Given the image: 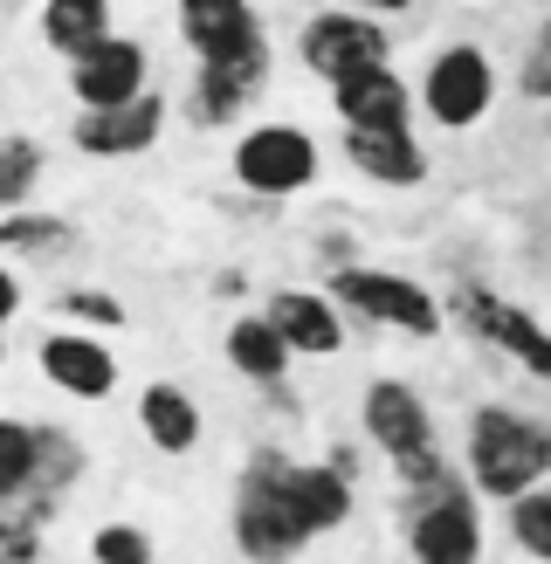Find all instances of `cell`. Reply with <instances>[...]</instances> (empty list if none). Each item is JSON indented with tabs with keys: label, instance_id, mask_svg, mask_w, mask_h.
<instances>
[{
	"label": "cell",
	"instance_id": "cell-13",
	"mask_svg": "<svg viewBox=\"0 0 551 564\" xmlns=\"http://www.w3.org/2000/svg\"><path fill=\"white\" fill-rule=\"evenodd\" d=\"M331 110L345 118V131H413L421 97H413L407 76L386 63V69L352 76V83H331Z\"/></svg>",
	"mask_w": 551,
	"mask_h": 564
},
{
	"label": "cell",
	"instance_id": "cell-12",
	"mask_svg": "<svg viewBox=\"0 0 551 564\" xmlns=\"http://www.w3.org/2000/svg\"><path fill=\"white\" fill-rule=\"evenodd\" d=\"M165 131V97H138V104H118V110H83V118L69 124V145L83 159H138L152 152Z\"/></svg>",
	"mask_w": 551,
	"mask_h": 564
},
{
	"label": "cell",
	"instance_id": "cell-14",
	"mask_svg": "<svg viewBox=\"0 0 551 564\" xmlns=\"http://www.w3.org/2000/svg\"><path fill=\"white\" fill-rule=\"evenodd\" d=\"M269 83V42L248 55H220V63L193 69V124H235Z\"/></svg>",
	"mask_w": 551,
	"mask_h": 564
},
{
	"label": "cell",
	"instance_id": "cell-30",
	"mask_svg": "<svg viewBox=\"0 0 551 564\" xmlns=\"http://www.w3.org/2000/svg\"><path fill=\"white\" fill-rule=\"evenodd\" d=\"M21 303H28V296H21V275H14L8 262H0V330H8V324L21 317Z\"/></svg>",
	"mask_w": 551,
	"mask_h": 564
},
{
	"label": "cell",
	"instance_id": "cell-17",
	"mask_svg": "<svg viewBox=\"0 0 551 564\" xmlns=\"http://www.w3.org/2000/svg\"><path fill=\"white\" fill-rule=\"evenodd\" d=\"M201 406H193V392L173 386V379H152L145 392H138V434H145L159 455H193L201 447Z\"/></svg>",
	"mask_w": 551,
	"mask_h": 564
},
{
	"label": "cell",
	"instance_id": "cell-28",
	"mask_svg": "<svg viewBox=\"0 0 551 564\" xmlns=\"http://www.w3.org/2000/svg\"><path fill=\"white\" fill-rule=\"evenodd\" d=\"M90 564H159V551H152V538L138 523H97Z\"/></svg>",
	"mask_w": 551,
	"mask_h": 564
},
{
	"label": "cell",
	"instance_id": "cell-16",
	"mask_svg": "<svg viewBox=\"0 0 551 564\" xmlns=\"http://www.w3.org/2000/svg\"><path fill=\"white\" fill-rule=\"evenodd\" d=\"M262 317L276 324V337L296 351V358H331V351H345V317H338V303L317 296V290H276L262 303Z\"/></svg>",
	"mask_w": 551,
	"mask_h": 564
},
{
	"label": "cell",
	"instance_id": "cell-20",
	"mask_svg": "<svg viewBox=\"0 0 551 564\" xmlns=\"http://www.w3.org/2000/svg\"><path fill=\"white\" fill-rule=\"evenodd\" d=\"M35 489H42V420L0 413V510L35 502Z\"/></svg>",
	"mask_w": 551,
	"mask_h": 564
},
{
	"label": "cell",
	"instance_id": "cell-18",
	"mask_svg": "<svg viewBox=\"0 0 551 564\" xmlns=\"http://www.w3.org/2000/svg\"><path fill=\"white\" fill-rule=\"evenodd\" d=\"M345 159L379 186H421L428 180V152L413 131H345Z\"/></svg>",
	"mask_w": 551,
	"mask_h": 564
},
{
	"label": "cell",
	"instance_id": "cell-1",
	"mask_svg": "<svg viewBox=\"0 0 551 564\" xmlns=\"http://www.w3.org/2000/svg\"><path fill=\"white\" fill-rule=\"evenodd\" d=\"M462 468L476 496L517 502L523 489L551 482V427L517 406H476L468 413V441H462Z\"/></svg>",
	"mask_w": 551,
	"mask_h": 564
},
{
	"label": "cell",
	"instance_id": "cell-10",
	"mask_svg": "<svg viewBox=\"0 0 551 564\" xmlns=\"http://www.w3.org/2000/svg\"><path fill=\"white\" fill-rule=\"evenodd\" d=\"M35 365L55 392H69V400H110L118 392V351L104 345V337L76 330V324H55L42 345H35Z\"/></svg>",
	"mask_w": 551,
	"mask_h": 564
},
{
	"label": "cell",
	"instance_id": "cell-7",
	"mask_svg": "<svg viewBox=\"0 0 551 564\" xmlns=\"http://www.w3.org/2000/svg\"><path fill=\"white\" fill-rule=\"evenodd\" d=\"M421 118L441 124V131H476L489 118V104H496V63L476 48V42H449V48H434L428 55V69H421Z\"/></svg>",
	"mask_w": 551,
	"mask_h": 564
},
{
	"label": "cell",
	"instance_id": "cell-6",
	"mask_svg": "<svg viewBox=\"0 0 551 564\" xmlns=\"http://www.w3.org/2000/svg\"><path fill=\"white\" fill-rule=\"evenodd\" d=\"M296 63L317 83H352V76L393 63V35H386V21L358 14V8H324L296 28Z\"/></svg>",
	"mask_w": 551,
	"mask_h": 564
},
{
	"label": "cell",
	"instance_id": "cell-23",
	"mask_svg": "<svg viewBox=\"0 0 551 564\" xmlns=\"http://www.w3.org/2000/svg\"><path fill=\"white\" fill-rule=\"evenodd\" d=\"M69 248V220L55 214H0V256H63Z\"/></svg>",
	"mask_w": 551,
	"mask_h": 564
},
{
	"label": "cell",
	"instance_id": "cell-11",
	"mask_svg": "<svg viewBox=\"0 0 551 564\" xmlns=\"http://www.w3.org/2000/svg\"><path fill=\"white\" fill-rule=\"evenodd\" d=\"M145 76H152L145 42L110 35V42H97L90 55H76V63H69V90H76L83 110H118V104H138V97L152 90Z\"/></svg>",
	"mask_w": 551,
	"mask_h": 564
},
{
	"label": "cell",
	"instance_id": "cell-2",
	"mask_svg": "<svg viewBox=\"0 0 551 564\" xmlns=\"http://www.w3.org/2000/svg\"><path fill=\"white\" fill-rule=\"evenodd\" d=\"M228 530H235V544H241L248 564H290L303 544H311V523H303L296 496H290V455L262 447V455L241 468Z\"/></svg>",
	"mask_w": 551,
	"mask_h": 564
},
{
	"label": "cell",
	"instance_id": "cell-25",
	"mask_svg": "<svg viewBox=\"0 0 551 564\" xmlns=\"http://www.w3.org/2000/svg\"><path fill=\"white\" fill-rule=\"evenodd\" d=\"M510 544L531 557V564H551V482L523 489L510 502Z\"/></svg>",
	"mask_w": 551,
	"mask_h": 564
},
{
	"label": "cell",
	"instance_id": "cell-8",
	"mask_svg": "<svg viewBox=\"0 0 551 564\" xmlns=\"http://www.w3.org/2000/svg\"><path fill=\"white\" fill-rule=\"evenodd\" d=\"M317 138L303 124H256L235 138V159L228 173L241 193H256V200H290V193H303L317 180Z\"/></svg>",
	"mask_w": 551,
	"mask_h": 564
},
{
	"label": "cell",
	"instance_id": "cell-21",
	"mask_svg": "<svg viewBox=\"0 0 551 564\" xmlns=\"http://www.w3.org/2000/svg\"><path fill=\"white\" fill-rule=\"evenodd\" d=\"M118 28H110V0H42V42L55 55H90L97 42H110Z\"/></svg>",
	"mask_w": 551,
	"mask_h": 564
},
{
	"label": "cell",
	"instance_id": "cell-32",
	"mask_svg": "<svg viewBox=\"0 0 551 564\" xmlns=\"http://www.w3.org/2000/svg\"><path fill=\"white\" fill-rule=\"evenodd\" d=\"M538 42H544V48H551V21H544V35H538Z\"/></svg>",
	"mask_w": 551,
	"mask_h": 564
},
{
	"label": "cell",
	"instance_id": "cell-19",
	"mask_svg": "<svg viewBox=\"0 0 551 564\" xmlns=\"http://www.w3.org/2000/svg\"><path fill=\"white\" fill-rule=\"evenodd\" d=\"M220 351H228V365L248 379V386H283V372H290V345L276 337V324L269 317H235L228 324V337H220Z\"/></svg>",
	"mask_w": 551,
	"mask_h": 564
},
{
	"label": "cell",
	"instance_id": "cell-9",
	"mask_svg": "<svg viewBox=\"0 0 551 564\" xmlns=\"http://www.w3.org/2000/svg\"><path fill=\"white\" fill-rule=\"evenodd\" d=\"M455 317L476 330L489 351H504L523 379L551 386V330L531 317V310H517L510 296H496L489 282H462V290H455Z\"/></svg>",
	"mask_w": 551,
	"mask_h": 564
},
{
	"label": "cell",
	"instance_id": "cell-15",
	"mask_svg": "<svg viewBox=\"0 0 551 564\" xmlns=\"http://www.w3.org/2000/svg\"><path fill=\"white\" fill-rule=\"evenodd\" d=\"M180 8V42L201 55V63H220V55H248L262 48V21L248 0H173Z\"/></svg>",
	"mask_w": 551,
	"mask_h": 564
},
{
	"label": "cell",
	"instance_id": "cell-24",
	"mask_svg": "<svg viewBox=\"0 0 551 564\" xmlns=\"http://www.w3.org/2000/svg\"><path fill=\"white\" fill-rule=\"evenodd\" d=\"M42 186V145L35 138H0V214H21Z\"/></svg>",
	"mask_w": 551,
	"mask_h": 564
},
{
	"label": "cell",
	"instance_id": "cell-26",
	"mask_svg": "<svg viewBox=\"0 0 551 564\" xmlns=\"http://www.w3.org/2000/svg\"><path fill=\"white\" fill-rule=\"evenodd\" d=\"M42 538H48V510H42V502H14V510H0V564H35Z\"/></svg>",
	"mask_w": 551,
	"mask_h": 564
},
{
	"label": "cell",
	"instance_id": "cell-31",
	"mask_svg": "<svg viewBox=\"0 0 551 564\" xmlns=\"http://www.w3.org/2000/svg\"><path fill=\"white\" fill-rule=\"evenodd\" d=\"M345 8L372 14V21H393V14H407V8H413V0H345Z\"/></svg>",
	"mask_w": 551,
	"mask_h": 564
},
{
	"label": "cell",
	"instance_id": "cell-4",
	"mask_svg": "<svg viewBox=\"0 0 551 564\" xmlns=\"http://www.w3.org/2000/svg\"><path fill=\"white\" fill-rule=\"evenodd\" d=\"M358 427H366V441L386 455V468L400 475V489L407 482H428V475L441 468L434 413H428V400L407 379H372L366 400H358Z\"/></svg>",
	"mask_w": 551,
	"mask_h": 564
},
{
	"label": "cell",
	"instance_id": "cell-22",
	"mask_svg": "<svg viewBox=\"0 0 551 564\" xmlns=\"http://www.w3.org/2000/svg\"><path fill=\"white\" fill-rule=\"evenodd\" d=\"M76 482H83V441L69 427H48V420H42V489H35V502L55 517Z\"/></svg>",
	"mask_w": 551,
	"mask_h": 564
},
{
	"label": "cell",
	"instance_id": "cell-29",
	"mask_svg": "<svg viewBox=\"0 0 551 564\" xmlns=\"http://www.w3.org/2000/svg\"><path fill=\"white\" fill-rule=\"evenodd\" d=\"M523 97H538V104L551 97V48H544V42H538L531 63H523Z\"/></svg>",
	"mask_w": 551,
	"mask_h": 564
},
{
	"label": "cell",
	"instance_id": "cell-33",
	"mask_svg": "<svg viewBox=\"0 0 551 564\" xmlns=\"http://www.w3.org/2000/svg\"><path fill=\"white\" fill-rule=\"evenodd\" d=\"M0 365H8V337H0Z\"/></svg>",
	"mask_w": 551,
	"mask_h": 564
},
{
	"label": "cell",
	"instance_id": "cell-3",
	"mask_svg": "<svg viewBox=\"0 0 551 564\" xmlns=\"http://www.w3.org/2000/svg\"><path fill=\"white\" fill-rule=\"evenodd\" d=\"M407 551H413V564H483L476 489L449 462L428 482H407Z\"/></svg>",
	"mask_w": 551,
	"mask_h": 564
},
{
	"label": "cell",
	"instance_id": "cell-27",
	"mask_svg": "<svg viewBox=\"0 0 551 564\" xmlns=\"http://www.w3.org/2000/svg\"><path fill=\"white\" fill-rule=\"evenodd\" d=\"M55 317L76 330H125V303L110 290H63L55 296Z\"/></svg>",
	"mask_w": 551,
	"mask_h": 564
},
{
	"label": "cell",
	"instance_id": "cell-5",
	"mask_svg": "<svg viewBox=\"0 0 551 564\" xmlns=\"http://www.w3.org/2000/svg\"><path fill=\"white\" fill-rule=\"evenodd\" d=\"M331 303L352 310V317H366L379 330H400V337H434L441 330V303L428 282H413L400 269H331Z\"/></svg>",
	"mask_w": 551,
	"mask_h": 564
}]
</instances>
